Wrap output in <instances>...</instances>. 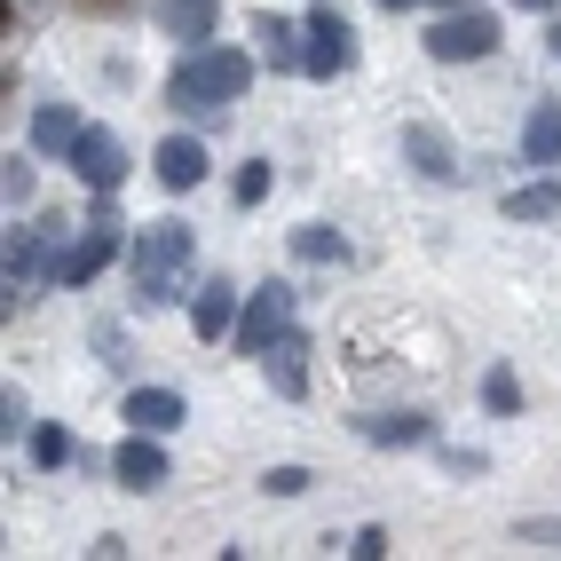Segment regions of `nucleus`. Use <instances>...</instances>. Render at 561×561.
I'll use <instances>...</instances> for the list:
<instances>
[{
	"instance_id": "f257e3e1",
	"label": "nucleus",
	"mask_w": 561,
	"mask_h": 561,
	"mask_svg": "<svg viewBox=\"0 0 561 561\" xmlns=\"http://www.w3.org/2000/svg\"><path fill=\"white\" fill-rule=\"evenodd\" d=\"M127 277H135V301L142 309H174L198 293V230L182 214L167 221H142L135 245H127Z\"/></svg>"
},
{
	"instance_id": "f03ea898",
	"label": "nucleus",
	"mask_w": 561,
	"mask_h": 561,
	"mask_svg": "<svg viewBox=\"0 0 561 561\" xmlns=\"http://www.w3.org/2000/svg\"><path fill=\"white\" fill-rule=\"evenodd\" d=\"M245 88H253L245 48H191L167 80V111H182V119H221V103H238Z\"/></svg>"
},
{
	"instance_id": "7ed1b4c3",
	"label": "nucleus",
	"mask_w": 561,
	"mask_h": 561,
	"mask_svg": "<svg viewBox=\"0 0 561 561\" xmlns=\"http://www.w3.org/2000/svg\"><path fill=\"white\" fill-rule=\"evenodd\" d=\"M119 245H127V238H119V214H111V191H95V221H88L80 238H64V245H56L48 285H64V293H71V285H95L111 261H119Z\"/></svg>"
},
{
	"instance_id": "20e7f679",
	"label": "nucleus",
	"mask_w": 561,
	"mask_h": 561,
	"mask_svg": "<svg viewBox=\"0 0 561 561\" xmlns=\"http://www.w3.org/2000/svg\"><path fill=\"white\" fill-rule=\"evenodd\" d=\"M427 56L435 64H482V56H499V16L491 9H443L435 24H427Z\"/></svg>"
},
{
	"instance_id": "39448f33",
	"label": "nucleus",
	"mask_w": 561,
	"mask_h": 561,
	"mask_svg": "<svg viewBox=\"0 0 561 561\" xmlns=\"http://www.w3.org/2000/svg\"><path fill=\"white\" fill-rule=\"evenodd\" d=\"M301 32H309V80H341V71L356 64V24L341 16V9H324V0H317V9L301 16Z\"/></svg>"
},
{
	"instance_id": "423d86ee",
	"label": "nucleus",
	"mask_w": 561,
	"mask_h": 561,
	"mask_svg": "<svg viewBox=\"0 0 561 561\" xmlns=\"http://www.w3.org/2000/svg\"><path fill=\"white\" fill-rule=\"evenodd\" d=\"M293 324V285H261V293H245V309H238V356H270V341Z\"/></svg>"
},
{
	"instance_id": "0eeeda50",
	"label": "nucleus",
	"mask_w": 561,
	"mask_h": 561,
	"mask_svg": "<svg viewBox=\"0 0 561 561\" xmlns=\"http://www.w3.org/2000/svg\"><path fill=\"white\" fill-rule=\"evenodd\" d=\"M64 159H71V174H80L88 191H119V182H127V142L111 127H80V142H71Z\"/></svg>"
},
{
	"instance_id": "6e6552de",
	"label": "nucleus",
	"mask_w": 561,
	"mask_h": 561,
	"mask_svg": "<svg viewBox=\"0 0 561 561\" xmlns=\"http://www.w3.org/2000/svg\"><path fill=\"white\" fill-rule=\"evenodd\" d=\"M238 285L230 277H206L198 293H191V332H198V341H238Z\"/></svg>"
},
{
	"instance_id": "1a4fd4ad",
	"label": "nucleus",
	"mask_w": 561,
	"mask_h": 561,
	"mask_svg": "<svg viewBox=\"0 0 561 561\" xmlns=\"http://www.w3.org/2000/svg\"><path fill=\"white\" fill-rule=\"evenodd\" d=\"M111 474H119V491H159L174 467H167V451H159V435H142V427H135L119 451H111Z\"/></svg>"
},
{
	"instance_id": "9d476101",
	"label": "nucleus",
	"mask_w": 561,
	"mask_h": 561,
	"mask_svg": "<svg viewBox=\"0 0 561 561\" xmlns=\"http://www.w3.org/2000/svg\"><path fill=\"white\" fill-rule=\"evenodd\" d=\"M151 16H159L167 41L206 48V41H214V24H221V0H151Z\"/></svg>"
},
{
	"instance_id": "9b49d317",
	"label": "nucleus",
	"mask_w": 561,
	"mask_h": 561,
	"mask_svg": "<svg viewBox=\"0 0 561 561\" xmlns=\"http://www.w3.org/2000/svg\"><path fill=\"white\" fill-rule=\"evenodd\" d=\"M261 371H270L277 396H309V332L285 324L277 341H270V356H261Z\"/></svg>"
},
{
	"instance_id": "f8f14e48",
	"label": "nucleus",
	"mask_w": 561,
	"mask_h": 561,
	"mask_svg": "<svg viewBox=\"0 0 561 561\" xmlns=\"http://www.w3.org/2000/svg\"><path fill=\"white\" fill-rule=\"evenodd\" d=\"M151 174L167 182L174 198H182V191H198V182H206V142H198V135H167L159 151H151Z\"/></svg>"
},
{
	"instance_id": "ddd939ff",
	"label": "nucleus",
	"mask_w": 561,
	"mask_h": 561,
	"mask_svg": "<svg viewBox=\"0 0 561 561\" xmlns=\"http://www.w3.org/2000/svg\"><path fill=\"white\" fill-rule=\"evenodd\" d=\"M48 238H56V230H9V309L56 270V261H48Z\"/></svg>"
},
{
	"instance_id": "4468645a",
	"label": "nucleus",
	"mask_w": 561,
	"mask_h": 561,
	"mask_svg": "<svg viewBox=\"0 0 561 561\" xmlns=\"http://www.w3.org/2000/svg\"><path fill=\"white\" fill-rule=\"evenodd\" d=\"M522 167H561V95H538L522 119Z\"/></svg>"
},
{
	"instance_id": "2eb2a0df",
	"label": "nucleus",
	"mask_w": 561,
	"mask_h": 561,
	"mask_svg": "<svg viewBox=\"0 0 561 561\" xmlns=\"http://www.w3.org/2000/svg\"><path fill=\"white\" fill-rule=\"evenodd\" d=\"M364 443H380V451H420V443H435L427 411H371V420H356Z\"/></svg>"
},
{
	"instance_id": "dca6fc26",
	"label": "nucleus",
	"mask_w": 561,
	"mask_h": 561,
	"mask_svg": "<svg viewBox=\"0 0 561 561\" xmlns=\"http://www.w3.org/2000/svg\"><path fill=\"white\" fill-rule=\"evenodd\" d=\"M403 159L420 167L427 182H459V151H451V142H443V127H427V119L403 127Z\"/></svg>"
},
{
	"instance_id": "f3484780",
	"label": "nucleus",
	"mask_w": 561,
	"mask_h": 561,
	"mask_svg": "<svg viewBox=\"0 0 561 561\" xmlns=\"http://www.w3.org/2000/svg\"><path fill=\"white\" fill-rule=\"evenodd\" d=\"M253 41H261V56H270V71H301L309 64V32L285 24V16H270V9L253 16Z\"/></svg>"
},
{
	"instance_id": "a211bd4d",
	"label": "nucleus",
	"mask_w": 561,
	"mask_h": 561,
	"mask_svg": "<svg viewBox=\"0 0 561 561\" xmlns=\"http://www.w3.org/2000/svg\"><path fill=\"white\" fill-rule=\"evenodd\" d=\"M182 403L174 388H127V427H142V435H174L182 427Z\"/></svg>"
},
{
	"instance_id": "6ab92c4d",
	"label": "nucleus",
	"mask_w": 561,
	"mask_h": 561,
	"mask_svg": "<svg viewBox=\"0 0 561 561\" xmlns=\"http://www.w3.org/2000/svg\"><path fill=\"white\" fill-rule=\"evenodd\" d=\"M80 111H71V103H41V111H32V151H71V142H80Z\"/></svg>"
},
{
	"instance_id": "aec40b11",
	"label": "nucleus",
	"mask_w": 561,
	"mask_h": 561,
	"mask_svg": "<svg viewBox=\"0 0 561 561\" xmlns=\"http://www.w3.org/2000/svg\"><path fill=\"white\" fill-rule=\"evenodd\" d=\"M499 206H506V221H561V182H522Z\"/></svg>"
},
{
	"instance_id": "412c9836",
	"label": "nucleus",
	"mask_w": 561,
	"mask_h": 561,
	"mask_svg": "<svg viewBox=\"0 0 561 561\" xmlns=\"http://www.w3.org/2000/svg\"><path fill=\"white\" fill-rule=\"evenodd\" d=\"M293 253L301 261H348V238L332 230V221H301V230H293Z\"/></svg>"
},
{
	"instance_id": "4be33fe9",
	"label": "nucleus",
	"mask_w": 561,
	"mask_h": 561,
	"mask_svg": "<svg viewBox=\"0 0 561 561\" xmlns=\"http://www.w3.org/2000/svg\"><path fill=\"white\" fill-rule=\"evenodd\" d=\"M482 411H491V420H514V411H522V380H514L506 364L482 371Z\"/></svg>"
},
{
	"instance_id": "5701e85b",
	"label": "nucleus",
	"mask_w": 561,
	"mask_h": 561,
	"mask_svg": "<svg viewBox=\"0 0 561 561\" xmlns=\"http://www.w3.org/2000/svg\"><path fill=\"white\" fill-rule=\"evenodd\" d=\"M270 182H277L270 159H245V167L230 174V198H238V206H261V198H270Z\"/></svg>"
},
{
	"instance_id": "b1692460",
	"label": "nucleus",
	"mask_w": 561,
	"mask_h": 561,
	"mask_svg": "<svg viewBox=\"0 0 561 561\" xmlns=\"http://www.w3.org/2000/svg\"><path fill=\"white\" fill-rule=\"evenodd\" d=\"M80 451H71V435L64 427H32V467H71Z\"/></svg>"
},
{
	"instance_id": "393cba45",
	"label": "nucleus",
	"mask_w": 561,
	"mask_h": 561,
	"mask_svg": "<svg viewBox=\"0 0 561 561\" xmlns=\"http://www.w3.org/2000/svg\"><path fill=\"white\" fill-rule=\"evenodd\" d=\"M309 482H317L309 467H270V474H261V491H270V499H301Z\"/></svg>"
},
{
	"instance_id": "a878e982",
	"label": "nucleus",
	"mask_w": 561,
	"mask_h": 561,
	"mask_svg": "<svg viewBox=\"0 0 561 561\" xmlns=\"http://www.w3.org/2000/svg\"><path fill=\"white\" fill-rule=\"evenodd\" d=\"M348 553H356V561H380V553H388V530H380V522H364V530L348 538Z\"/></svg>"
},
{
	"instance_id": "bb28decb",
	"label": "nucleus",
	"mask_w": 561,
	"mask_h": 561,
	"mask_svg": "<svg viewBox=\"0 0 561 561\" xmlns=\"http://www.w3.org/2000/svg\"><path fill=\"white\" fill-rule=\"evenodd\" d=\"M0 191H9V206L32 198V159H9V174H0Z\"/></svg>"
},
{
	"instance_id": "cd10ccee",
	"label": "nucleus",
	"mask_w": 561,
	"mask_h": 561,
	"mask_svg": "<svg viewBox=\"0 0 561 561\" xmlns=\"http://www.w3.org/2000/svg\"><path fill=\"white\" fill-rule=\"evenodd\" d=\"M24 427H32V420H24V396L9 388V396H0V435H9V443H16Z\"/></svg>"
},
{
	"instance_id": "c85d7f7f",
	"label": "nucleus",
	"mask_w": 561,
	"mask_h": 561,
	"mask_svg": "<svg viewBox=\"0 0 561 561\" xmlns=\"http://www.w3.org/2000/svg\"><path fill=\"white\" fill-rule=\"evenodd\" d=\"M522 538H530V546H553V553H561V522H553V514H530V522H522Z\"/></svg>"
},
{
	"instance_id": "c756f323",
	"label": "nucleus",
	"mask_w": 561,
	"mask_h": 561,
	"mask_svg": "<svg viewBox=\"0 0 561 561\" xmlns=\"http://www.w3.org/2000/svg\"><path fill=\"white\" fill-rule=\"evenodd\" d=\"M443 467H451V474H482L491 459H482V451H459V443H451V451H443Z\"/></svg>"
},
{
	"instance_id": "7c9ffc66",
	"label": "nucleus",
	"mask_w": 561,
	"mask_h": 561,
	"mask_svg": "<svg viewBox=\"0 0 561 561\" xmlns=\"http://www.w3.org/2000/svg\"><path fill=\"white\" fill-rule=\"evenodd\" d=\"M135 0H80V16H127Z\"/></svg>"
},
{
	"instance_id": "2f4dec72",
	"label": "nucleus",
	"mask_w": 561,
	"mask_h": 561,
	"mask_svg": "<svg viewBox=\"0 0 561 561\" xmlns=\"http://www.w3.org/2000/svg\"><path fill=\"white\" fill-rule=\"evenodd\" d=\"M514 9H530V16H546V9H553V0H514Z\"/></svg>"
},
{
	"instance_id": "473e14b6",
	"label": "nucleus",
	"mask_w": 561,
	"mask_h": 561,
	"mask_svg": "<svg viewBox=\"0 0 561 561\" xmlns=\"http://www.w3.org/2000/svg\"><path fill=\"white\" fill-rule=\"evenodd\" d=\"M380 9H388V16H396V9H420V0H380Z\"/></svg>"
},
{
	"instance_id": "72a5a7b5",
	"label": "nucleus",
	"mask_w": 561,
	"mask_h": 561,
	"mask_svg": "<svg viewBox=\"0 0 561 561\" xmlns=\"http://www.w3.org/2000/svg\"><path fill=\"white\" fill-rule=\"evenodd\" d=\"M546 48H553V56H561V24H553V41H546Z\"/></svg>"
},
{
	"instance_id": "f704fd0d",
	"label": "nucleus",
	"mask_w": 561,
	"mask_h": 561,
	"mask_svg": "<svg viewBox=\"0 0 561 561\" xmlns=\"http://www.w3.org/2000/svg\"><path fill=\"white\" fill-rule=\"evenodd\" d=\"M435 9H467V0H435Z\"/></svg>"
}]
</instances>
